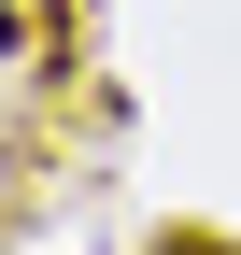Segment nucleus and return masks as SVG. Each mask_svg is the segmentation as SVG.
Returning <instances> with one entry per match:
<instances>
[{"label": "nucleus", "instance_id": "nucleus-1", "mask_svg": "<svg viewBox=\"0 0 241 255\" xmlns=\"http://www.w3.org/2000/svg\"><path fill=\"white\" fill-rule=\"evenodd\" d=\"M0 57H14V0H0Z\"/></svg>", "mask_w": 241, "mask_h": 255}]
</instances>
